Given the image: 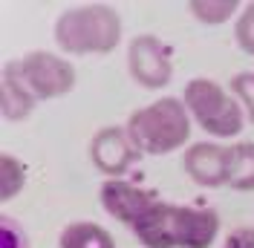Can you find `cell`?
I'll list each match as a JSON object with an SVG mask.
<instances>
[{
	"label": "cell",
	"instance_id": "cell-1",
	"mask_svg": "<svg viewBox=\"0 0 254 248\" xmlns=\"http://www.w3.org/2000/svg\"><path fill=\"white\" fill-rule=\"evenodd\" d=\"M133 231L147 248H208L220 231V217L211 208L153 202L133 222Z\"/></svg>",
	"mask_w": 254,
	"mask_h": 248
},
{
	"label": "cell",
	"instance_id": "cell-2",
	"mask_svg": "<svg viewBox=\"0 0 254 248\" xmlns=\"http://www.w3.org/2000/svg\"><path fill=\"white\" fill-rule=\"evenodd\" d=\"M127 136L139 153L162 156L182 147L190 136L188 107L179 98H159L150 107L136 110L127 122Z\"/></svg>",
	"mask_w": 254,
	"mask_h": 248
},
{
	"label": "cell",
	"instance_id": "cell-3",
	"mask_svg": "<svg viewBox=\"0 0 254 248\" xmlns=\"http://www.w3.org/2000/svg\"><path fill=\"white\" fill-rule=\"evenodd\" d=\"M122 38V17L110 6H78L66 9L55 23V41L64 52H110Z\"/></svg>",
	"mask_w": 254,
	"mask_h": 248
},
{
	"label": "cell",
	"instance_id": "cell-4",
	"mask_svg": "<svg viewBox=\"0 0 254 248\" xmlns=\"http://www.w3.org/2000/svg\"><path fill=\"white\" fill-rule=\"evenodd\" d=\"M182 104L199 122V127L205 133H211V136H217V139L237 136L243 130V124H246L240 104L211 78H193V81H188Z\"/></svg>",
	"mask_w": 254,
	"mask_h": 248
},
{
	"label": "cell",
	"instance_id": "cell-5",
	"mask_svg": "<svg viewBox=\"0 0 254 248\" xmlns=\"http://www.w3.org/2000/svg\"><path fill=\"white\" fill-rule=\"evenodd\" d=\"M17 72L35 98H58V95L69 93L75 84L72 63H66L52 52H29L17 63Z\"/></svg>",
	"mask_w": 254,
	"mask_h": 248
},
{
	"label": "cell",
	"instance_id": "cell-6",
	"mask_svg": "<svg viewBox=\"0 0 254 248\" xmlns=\"http://www.w3.org/2000/svg\"><path fill=\"white\" fill-rule=\"evenodd\" d=\"M127 63H130V75L136 78L147 90H159L171 81V55L168 47L153 38V35H139L133 38L130 52H127Z\"/></svg>",
	"mask_w": 254,
	"mask_h": 248
},
{
	"label": "cell",
	"instance_id": "cell-7",
	"mask_svg": "<svg viewBox=\"0 0 254 248\" xmlns=\"http://www.w3.org/2000/svg\"><path fill=\"white\" fill-rule=\"evenodd\" d=\"M90 156H93L95 168L107 176H122V173L133 165V159L139 156L133 139L127 136V130L119 127H104L101 133H95L93 144H90Z\"/></svg>",
	"mask_w": 254,
	"mask_h": 248
},
{
	"label": "cell",
	"instance_id": "cell-8",
	"mask_svg": "<svg viewBox=\"0 0 254 248\" xmlns=\"http://www.w3.org/2000/svg\"><path fill=\"white\" fill-rule=\"evenodd\" d=\"M153 202H156L153 193H147L144 187L127 185L122 179H107V182L101 185V205H104L116 219L130 222V225L142 217Z\"/></svg>",
	"mask_w": 254,
	"mask_h": 248
},
{
	"label": "cell",
	"instance_id": "cell-9",
	"mask_svg": "<svg viewBox=\"0 0 254 248\" xmlns=\"http://www.w3.org/2000/svg\"><path fill=\"white\" fill-rule=\"evenodd\" d=\"M225 156H228V147H217V144H205V141L190 144L185 153V171L199 185H225Z\"/></svg>",
	"mask_w": 254,
	"mask_h": 248
},
{
	"label": "cell",
	"instance_id": "cell-10",
	"mask_svg": "<svg viewBox=\"0 0 254 248\" xmlns=\"http://www.w3.org/2000/svg\"><path fill=\"white\" fill-rule=\"evenodd\" d=\"M0 93H3V116L9 122H17V119L29 116L32 104H35V95L23 84V78L17 72V63H6L3 81H0Z\"/></svg>",
	"mask_w": 254,
	"mask_h": 248
},
{
	"label": "cell",
	"instance_id": "cell-11",
	"mask_svg": "<svg viewBox=\"0 0 254 248\" xmlns=\"http://www.w3.org/2000/svg\"><path fill=\"white\" fill-rule=\"evenodd\" d=\"M225 185L234 190H254V144H231L225 156Z\"/></svg>",
	"mask_w": 254,
	"mask_h": 248
},
{
	"label": "cell",
	"instance_id": "cell-12",
	"mask_svg": "<svg viewBox=\"0 0 254 248\" xmlns=\"http://www.w3.org/2000/svg\"><path fill=\"white\" fill-rule=\"evenodd\" d=\"M61 248H116V243L95 222H72L61 231Z\"/></svg>",
	"mask_w": 254,
	"mask_h": 248
},
{
	"label": "cell",
	"instance_id": "cell-13",
	"mask_svg": "<svg viewBox=\"0 0 254 248\" xmlns=\"http://www.w3.org/2000/svg\"><path fill=\"white\" fill-rule=\"evenodd\" d=\"M190 12L199 17L202 23H222V20H228V17L237 12V0H193V3H188Z\"/></svg>",
	"mask_w": 254,
	"mask_h": 248
},
{
	"label": "cell",
	"instance_id": "cell-14",
	"mask_svg": "<svg viewBox=\"0 0 254 248\" xmlns=\"http://www.w3.org/2000/svg\"><path fill=\"white\" fill-rule=\"evenodd\" d=\"M0 185H3V202H9L12 196H15L17 190L23 187V182H26V173H23V165L17 162L15 156L3 153V159H0Z\"/></svg>",
	"mask_w": 254,
	"mask_h": 248
},
{
	"label": "cell",
	"instance_id": "cell-15",
	"mask_svg": "<svg viewBox=\"0 0 254 248\" xmlns=\"http://www.w3.org/2000/svg\"><path fill=\"white\" fill-rule=\"evenodd\" d=\"M0 248H29L26 231L9 217L0 219Z\"/></svg>",
	"mask_w": 254,
	"mask_h": 248
},
{
	"label": "cell",
	"instance_id": "cell-16",
	"mask_svg": "<svg viewBox=\"0 0 254 248\" xmlns=\"http://www.w3.org/2000/svg\"><path fill=\"white\" fill-rule=\"evenodd\" d=\"M237 44L249 55H254V3H249L243 9V15L237 20Z\"/></svg>",
	"mask_w": 254,
	"mask_h": 248
},
{
	"label": "cell",
	"instance_id": "cell-17",
	"mask_svg": "<svg viewBox=\"0 0 254 248\" xmlns=\"http://www.w3.org/2000/svg\"><path fill=\"white\" fill-rule=\"evenodd\" d=\"M231 90H234L237 98H243L246 113L252 116V122H254V72H240V75H234Z\"/></svg>",
	"mask_w": 254,
	"mask_h": 248
},
{
	"label": "cell",
	"instance_id": "cell-18",
	"mask_svg": "<svg viewBox=\"0 0 254 248\" xmlns=\"http://www.w3.org/2000/svg\"><path fill=\"white\" fill-rule=\"evenodd\" d=\"M222 248H254V231L252 228H237V231H231Z\"/></svg>",
	"mask_w": 254,
	"mask_h": 248
}]
</instances>
